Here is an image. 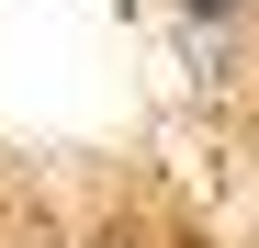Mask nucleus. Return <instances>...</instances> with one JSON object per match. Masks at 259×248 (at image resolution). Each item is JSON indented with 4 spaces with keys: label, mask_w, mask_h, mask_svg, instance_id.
<instances>
[{
    "label": "nucleus",
    "mask_w": 259,
    "mask_h": 248,
    "mask_svg": "<svg viewBox=\"0 0 259 248\" xmlns=\"http://www.w3.org/2000/svg\"><path fill=\"white\" fill-rule=\"evenodd\" d=\"M91 248H136V237H124V226H102V237H91Z\"/></svg>",
    "instance_id": "f257e3e1"
}]
</instances>
